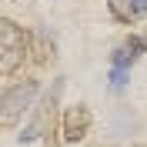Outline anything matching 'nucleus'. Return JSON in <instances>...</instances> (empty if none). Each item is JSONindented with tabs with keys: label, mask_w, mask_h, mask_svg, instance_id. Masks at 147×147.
<instances>
[{
	"label": "nucleus",
	"mask_w": 147,
	"mask_h": 147,
	"mask_svg": "<svg viewBox=\"0 0 147 147\" xmlns=\"http://www.w3.org/2000/svg\"><path fill=\"white\" fill-rule=\"evenodd\" d=\"M30 50V37L24 27H17L13 20H0V74L10 77L24 60H27Z\"/></svg>",
	"instance_id": "obj_1"
},
{
	"label": "nucleus",
	"mask_w": 147,
	"mask_h": 147,
	"mask_svg": "<svg viewBox=\"0 0 147 147\" xmlns=\"http://www.w3.org/2000/svg\"><path fill=\"white\" fill-rule=\"evenodd\" d=\"M37 94H40V84H37V80H20V84H13L7 94H3V124H13V120L34 104Z\"/></svg>",
	"instance_id": "obj_2"
},
{
	"label": "nucleus",
	"mask_w": 147,
	"mask_h": 147,
	"mask_svg": "<svg viewBox=\"0 0 147 147\" xmlns=\"http://www.w3.org/2000/svg\"><path fill=\"white\" fill-rule=\"evenodd\" d=\"M87 127H90V110L87 107H70L64 114V140L67 144L80 140L84 134H87Z\"/></svg>",
	"instance_id": "obj_3"
},
{
	"label": "nucleus",
	"mask_w": 147,
	"mask_h": 147,
	"mask_svg": "<svg viewBox=\"0 0 147 147\" xmlns=\"http://www.w3.org/2000/svg\"><path fill=\"white\" fill-rule=\"evenodd\" d=\"M107 7L120 24H137L140 17H147V0H107Z\"/></svg>",
	"instance_id": "obj_4"
},
{
	"label": "nucleus",
	"mask_w": 147,
	"mask_h": 147,
	"mask_svg": "<svg viewBox=\"0 0 147 147\" xmlns=\"http://www.w3.org/2000/svg\"><path fill=\"white\" fill-rule=\"evenodd\" d=\"M144 50H147V40H144V37H137V34H130L127 40L114 50V67H124V70H127V67L134 64Z\"/></svg>",
	"instance_id": "obj_5"
}]
</instances>
